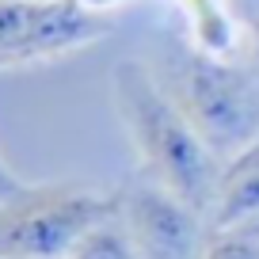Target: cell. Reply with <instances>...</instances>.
Segmentation results:
<instances>
[{"mask_svg": "<svg viewBox=\"0 0 259 259\" xmlns=\"http://www.w3.org/2000/svg\"><path fill=\"white\" fill-rule=\"evenodd\" d=\"M111 99L138 153L141 176L168 187L206 218L221 176V160L198 138L191 118L179 111L164 80H156L141 61H118L111 69Z\"/></svg>", "mask_w": 259, "mask_h": 259, "instance_id": "6da1fadb", "label": "cell"}, {"mask_svg": "<svg viewBox=\"0 0 259 259\" xmlns=\"http://www.w3.org/2000/svg\"><path fill=\"white\" fill-rule=\"evenodd\" d=\"M118 213V191L84 183H19L0 198V259H69L96 225Z\"/></svg>", "mask_w": 259, "mask_h": 259, "instance_id": "7a4b0ae2", "label": "cell"}, {"mask_svg": "<svg viewBox=\"0 0 259 259\" xmlns=\"http://www.w3.org/2000/svg\"><path fill=\"white\" fill-rule=\"evenodd\" d=\"M221 164L259 141V69L191 50L164 84Z\"/></svg>", "mask_w": 259, "mask_h": 259, "instance_id": "3957f363", "label": "cell"}, {"mask_svg": "<svg viewBox=\"0 0 259 259\" xmlns=\"http://www.w3.org/2000/svg\"><path fill=\"white\" fill-rule=\"evenodd\" d=\"M111 23L80 0H16L0 4V69L54 61L107 38Z\"/></svg>", "mask_w": 259, "mask_h": 259, "instance_id": "277c9868", "label": "cell"}, {"mask_svg": "<svg viewBox=\"0 0 259 259\" xmlns=\"http://www.w3.org/2000/svg\"><path fill=\"white\" fill-rule=\"evenodd\" d=\"M118 221L141 259H198L210 229L194 206L149 176H134L118 191Z\"/></svg>", "mask_w": 259, "mask_h": 259, "instance_id": "5b68a950", "label": "cell"}, {"mask_svg": "<svg viewBox=\"0 0 259 259\" xmlns=\"http://www.w3.org/2000/svg\"><path fill=\"white\" fill-rule=\"evenodd\" d=\"M244 221H259V141H251L244 153L221 164L213 202L206 213L210 229H229Z\"/></svg>", "mask_w": 259, "mask_h": 259, "instance_id": "8992f818", "label": "cell"}, {"mask_svg": "<svg viewBox=\"0 0 259 259\" xmlns=\"http://www.w3.org/2000/svg\"><path fill=\"white\" fill-rule=\"evenodd\" d=\"M191 23V50L229 57L236 46V12L229 0H183Z\"/></svg>", "mask_w": 259, "mask_h": 259, "instance_id": "52a82bcc", "label": "cell"}, {"mask_svg": "<svg viewBox=\"0 0 259 259\" xmlns=\"http://www.w3.org/2000/svg\"><path fill=\"white\" fill-rule=\"evenodd\" d=\"M198 259H259V221L206 229V244Z\"/></svg>", "mask_w": 259, "mask_h": 259, "instance_id": "ba28073f", "label": "cell"}, {"mask_svg": "<svg viewBox=\"0 0 259 259\" xmlns=\"http://www.w3.org/2000/svg\"><path fill=\"white\" fill-rule=\"evenodd\" d=\"M19 183H23V179H19V176H16V171H12V168H8V164H4V156H0V198H8V194H12V191H16V187H19Z\"/></svg>", "mask_w": 259, "mask_h": 259, "instance_id": "9c48e42d", "label": "cell"}, {"mask_svg": "<svg viewBox=\"0 0 259 259\" xmlns=\"http://www.w3.org/2000/svg\"><path fill=\"white\" fill-rule=\"evenodd\" d=\"M251 65L259 69V16L251 19Z\"/></svg>", "mask_w": 259, "mask_h": 259, "instance_id": "30bf717a", "label": "cell"}, {"mask_svg": "<svg viewBox=\"0 0 259 259\" xmlns=\"http://www.w3.org/2000/svg\"><path fill=\"white\" fill-rule=\"evenodd\" d=\"M0 4H16V0H0Z\"/></svg>", "mask_w": 259, "mask_h": 259, "instance_id": "8fae6325", "label": "cell"}]
</instances>
